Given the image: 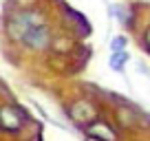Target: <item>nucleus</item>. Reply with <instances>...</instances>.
<instances>
[{
  "mask_svg": "<svg viewBox=\"0 0 150 141\" xmlns=\"http://www.w3.org/2000/svg\"><path fill=\"white\" fill-rule=\"evenodd\" d=\"M20 40H22L27 47L38 49V51H40V49H47V47H49V40H51V38H49V29L44 27L42 22H40V24H33V27H29L27 31L20 35Z\"/></svg>",
  "mask_w": 150,
  "mask_h": 141,
  "instance_id": "f257e3e1",
  "label": "nucleus"
},
{
  "mask_svg": "<svg viewBox=\"0 0 150 141\" xmlns=\"http://www.w3.org/2000/svg\"><path fill=\"white\" fill-rule=\"evenodd\" d=\"M86 132H88V137H97V141H117L115 132L102 121H93L88 128H86Z\"/></svg>",
  "mask_w": 150,
  "mask_h": 141,
  "instance_id": "20e7f679",
  "label": "nucleus"
},
{
  "mask_svg": "<svg viewBox=\"0 0 150 141\" xmlns=\"http://www.w3.org/2000/svg\"><path fill=\"white\" fill-rule=\"evenodd\" d=\"M71 117L75 119V121H93L95 119V110H93V106L91 104H86V102H80V104H75L73 108H71Z\"/></svg>",
  "mask_w": 150,
  "mask_h": 141,
  "instance_id": "39448f33",
  "label": "nucleus"
},
{
  "mask_svg": "<svg viewBox=\"0 0 150 141\" xmlns=\"http://www.w3.org/2000/svg\"><path fill=\"white\" fill-rule=\"evenodd\" d=\"M124 47H126V40H124V38H115V40L110 42V49H112V51H122Z\"/></svg>",
  "mask_w": 150,
  "mask_h": 141,
  "instance_id": "6e6552de",
  "label": "nucleus"
},
{
  "mask_svg": "<svg viewBox=\"0 0 150 141\" xmlns=\"http://www.w3.org/2000/svg\"><path fill=\"white\" fill-rule=\"evenodd\" d=\"M22 123H24V115L18 106H2L0 108V128L16 132L22 128Z\"/></svg>",
  "mask_w": 150,
  "mask_h": 141,
  "instance_id": "f03ea898",
  "label": "nucleus"
},
{
  "mask_svg": "<svg viewBox=\"0 0 150 141\" xmlns=\"http://www.w3.org/2000/svg\"><path fill=\"white\" fill-rule=\"evenodd\" d=\"M110 13L115 16L119 22H128V18H130V16H128V11L124 9V7H119V5H117V7H110Z\"/></svg>",
  "mask_w": 150,
  "mask_h": 141,
  "instance_id": "0eeeda50",
  "label": "nucleus"
},
{
  "mask_svg": "<svg viewBox=\"0 0 150 141\" xmlns=\"http://www.w3.org/2000/svg\"><path fill=\"white\" fill-rule=\"evenodd\" d=\"M40 22H42V18H40L38 13H31V11H29V13H20V16H16V18L11 20L9 31L13 33L16 38H20V35H22V33L27 31L29 27H33V24H40Z\"/></svg>",
  "mask_w": 150,
  "mask_h": 141,
  "instance_id": "7ed1b4c3",
  "label": "nucleus"
},
{
  "mask_svg": "<svg viewBox=\"0 0 150 141\" xmlns=\"http://www.w3.org/2000/svg\"><path fill=\"white\" fill-rule=\"evenodd\" d=\"M130 60V55H128L126 51H112L110 53V57H108V66H110L112 70H119V73H122L124 70V64H126V62Z\"/></svg>",
  "mask_w": 150,
  "mask_h": 141,
  "instance_id": "423d86ee",
  "label": "nucleus"
}]
</instances>
